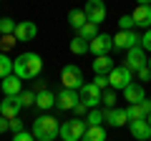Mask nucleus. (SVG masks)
I'll return each mask as SVG.
<instances>
[{"instance_id":"5","label":"nucleus","mask_w":151,"mask_h":141,"mask_svg":"<svg viewBox=\"0 0 151 141\" xmlns=\"http://www.w3.org/2000/svg\"><path fill=\"white\" fill-rule=\"evenodd\" d=\"M60 83H63V88H70V91H78V88L83 86V73L78 65L68 63L63 70H60Z\"/></svg>"},{"instance_id":"20","label":"nucleus","mask_w":151,"mask_h":141,"mask_svg":"<svg viewBox=\"0 0 151 141\" xmlns=\"http://www.w3.org/2000/svg\"><path fill=\"white\" fill-rule=\"evenodd\" d=\"M55 101H58V98H55V93H50L48 88H45V91H40V93H38L35 106H38L40 111H48V109H53V106H55Z\"/></svg>"},{"instance_id":"22","label":"nucleus","mask_w":151,"mask_h":141,"mask_svg":"<svg viewBox=\"0 0 151 141\" xmlns=\"http://www.w3.org/2000/svg\"><path fill=\"white\" fill-rule=\"evenodd\" d=\"M88 23V18H86V13L81 10V8H73V10L68 13V25L70 28H76V30H81L83 25Z\"/></svg>"},{"instance_id":"41","label":"nucleus","mask_w":151,"mask_h":141,"mask_svg":"<svg viewBox=\"0 0 151 141\" xmlns=\"http://www.w3.org/2000/svg\"><path fill=\"white\" fill-rule=\"evenodd\" d=\"M139 5H151V0H136Z\"/></svg>"},{"instance_id":"33","label":"nucleus","mask_w":151,"mask_h":141,"mask_svg":"<svg viewBox=\"0 0 151 141\" xmlns=\"http://www.w3.org/2000/svg\"><path fill=\"white\" fill-rule=\"evenodd\" d=\"M13 141H35L33 131H20V134H13Z\"/></svg>"},{"instance_id":"40","label":"nucleus","mask_w":151,"mask_h":141,"mask_svg":"<svg viewBox=\"0 0 151 141\" xmlns=\"http://www.w3.org/2000/svg\"><path fill=\"white\" fill-rule=\"evenodd\" d=\"M141 106H144L146 114H151V98H144V101H141Z\"/></svg>"},{"instance_id":"3","label":"nucleus","mask_w":151,"mask_h":141,"mask_svg":"<svg viewBox=\"0 0 151 141\" xmlns=\"http://www.w3.org/2000/svg\"><path fill=\"white\" fill-rule=\"evenodd\" d=\"M86 129H88V124L83 119H70V121H63V124H60L58 136L63 141H81L83 134H86Z\"/></svg>"},{"instance_id":"28","label":"nucleus","mask_w":151,"mask_h":141,"mask_svg":"<svg viewBox=\"0 0 151 141\" xmlns=\"http://www.w3.org/2000/svg\"><path fill=\"white\" fill-rule=\"evenodd\" d=\"M15 25L18 23L13 18H0V35H13L15 33Z\"/></svg>"},{"instance_id":"11","label":"nucleus","mask_w":151,"mask_h":141,"mask_svg":"<svg viewBox=\"0 0 151 141\" xmlns=\"http://www.w3.org/2000/svg\"><path fill=\"white\" fill-rule=\"evenodd\" d=\"M20 109H23L20 96H5L0 101V116H5V119H18Z\"/></svg>"},{"instance_id":"36","label":"nucleus","mask_w":151,"mask_h":141,"mask_svg":"<svg viewBox=\"0 0 151 141\" xmlns=\"http://www.w3.org/2000/svg\"><path fill=\"white\" fill-rule=\"evenodd\" d=\"M93 83H96L101 91H106V86H108V76H96V78H93Z\"/></svg>"},{"instance_id":"14","label":"nucleus","mask_w":151,"mask_h":141,"mask_svg":"<svg viewBox=\"0 0 151 141\" xmlns=\"http://www.w3.org/2000/svg\"><path fill=\"white\" fill-rule=\"evenodd\" d=\"M15 40H33L38 35V25L35 23H30V20H23V23H18L15 25Z\"/></svg>"},{"instance_id":"44","label":"nucleus","mask_w":151,"mask_h":141,"mask_svg":"<svg viewBox=\"0 0 151 141\" xmlns=\"http://www.w3.org/2000/svg\"><path fill=\"white\" fill-rule=\"evenodd\" d=\"M103 3H106V0H103Z\"/></svg>"},{"instance_id":"9","label":"nucleus","mask_w":151,"mask_h":141,"mask_svg":"<svg viewBox=\"0 0 151 141\" xmlns=\"http://www.w3.org/2000/svg\"><path fill=\"white\" fill-rule=\"evenodd\" d=\"M144 65H146V50L141 48V45H136V48L126 50V68H129V70L139 73Z\"/></svg>"},{"instance_id":"8","label":"nucleus","mask_w":151,"mask_h":141,"mask_svg":"<svg viewBox=\"0 0 151 141\" xmlns=\"http://www.w3.org/2000/svg\"><path fill=\"white\" fill-rule=\"evenodd\" d=\"M83 13H86V18L91 23H103L106 20V3L103 0H86V8H83Z\"/></svg>"},{"instance_id":"7","label":"nucleus","mask_w":151,"mask_h":141,"mask_svg":"<svg viewBox=\"0 0 151 141\" xmlns=\"http://www.w3.org/2000/svg\"><path fill=\"white\" fill-rule=\"evenodd\" d=\"M136 45H141V35H136L134 30H119L113 35V48L119 50H131Z\"/></svg>"},{"instance_id":"24","label":"nucleus","mask_w":151,"mask_h":141,"mask_svg":"<svg viewBox=\"0 0 151 141\" xmlns=\"http://www.w3.org/2000/svg\"><path fill=\"white\" fill-rule=\"evenodd\" d=\"M126 116H129V124L131 121H141V119H146V111H144V106H141V103H134V106H129V109H126Z\"/></svg>"},{"instance_id":"17","label":"nucleus","mask_w":151,"mask_h":141,"mask_svg":"<svg viewBox=\"0 0 151 141\" xmlns=\"http://www.w3.org/2000/svg\"><path fill=\"white\" fill-rule=\"evenodd\" d=\"M131 15H134V23H136V25H141L144 30H149V28H151V5H139Z\"/></svg>"},{"instance_id":"37","label":"nucleus","mask_w":151,"mask_h":141,"mask_svg":"<svg viewBox=\"0 0 151 141\" xmlns=\"http://www.w3.org/2000/svg\"><path fill=\"white\" fill-rule=\"evenodd\" d=\"M5 131H10V119L0 116V134H5Z\"/></svg>"},{"instance_id":"12","label":"nucleus","mask_w":151,"mask_h":141,"mask_svg":"<svg viewBox=\"0 0 151 141\" xmlns=\"http://www.w3.org/2000/svg\"><path fill=\"white\" fill-rule=\"evenodd\" d=\"M108 50H113V35H101L91 40V53L93 55H108Z\"/></svg>"},{"instance_id":"29","label":"nucleus","mask_w":151,"mask_h":141,"mask_svg":"<svg viewBox=\"0 0 151 141\" xmlns=\"http://www.w3.org/2000/svg\"><path fill=\"white\" fill-rule=\"evenodd\" d=\"M101 103H106V109H113V103H116V91L113 88H106L101 96Z\"/></svg>"},{"instance_id":"43","label":"nucleus","mask_w":151,"mask_h":141,"mask_svg":"<svg viewBox=\"0 0 151 141\" xmlns=\"http://www.w3.org/2000/svg\"><path fill=\"white\" fill-rule=\"evenodd\" d=\"M146 65H149V70H151V58H149V63H146Z\"/></svg>"},{"instance_id":"15","label":"nucleus","mask_w":151,"mask_h":141,"mask_svg":"<svg viewBox=\"0 0 151 141\" xmlns=\"http://www.w3.org/2000/svg\"><path fill=\"white\" fill-rule=\"evenodd\" d=\"M0 88H3V93H5V96H20V93H23V81L15 76V73H10L8 78H3Z\"/></svg>"},{"instance_id":"4","label":"nucleus","mask_w":151,"mask_h":141,"mask_svg":"<svg viewBox=\"0 0 151 141\" xmlns=\"http://www.w3.org/2000/svg\"><path fill=\"white\" fill-rule=\"evenodd\" d=\"M129 83H134V70H129L126 65H116V68L108 73V86L113 91H124Z\"/></svg>"},{"instance_id":"42","label":"nucleus","mask_w":151,"mask_h":141,"mask_svg":"<svg viewBox=\"0 0 151 141\" xmlns=\"http://www.w3.org/2000/svg\"><path fill=\"white\" fill-rule=\"evenodd\" d=\"M146 121H149V124H151V114H149V116H146Z\"/></svg>"},{"instance_id":"18","label":"nucleus","mask_w":151,"mask_h":141,"mask_svg":"<svg viewBox=\"0 0 151 141\" xmlns=\"http://www.w3.org/2000/svg\"><path fill=\"white\" fill-rule=\"evenodd\" d=\"M106 121H108V126H116V129L126 126V124H129L126 109H108V111H106Z\"/></svg>"},{"instance_id":"10","label":"nucleus","mask_w":151,"mask_h":141,"mask_svg":"<svg viewBox=\"0 0 151 141\" xmlns=\"http://www.w3.org/2000/svg\"><path fill=\"white\" fill-rule=\"evenodd\" d=\"M58 101H55V106H58L60 111H73L78 103H81V96H78V91H70V88H63V91L58 93Z\"/></svg>"},{"instance_id":"23","label":"nucleus","mask_w":151,"mask_h":141,"mask_svg":"<svg viewBox=\"0 0 151 141\" xmlns=\"http://www.w3.org/2000/svg\"><path fill=\"white\" fill-rule=\"evenodd\" d=\"M81 141H106V129L103 126H88Z\"/></svg>"},{"instance_id":"34","label":"nucleus","mask_w":151,"mask_h":141,"mask_svg":"<svg viewBox=\"0 0 151 141\" xmlns=\"http://www.w3.org/2000/svg\"><path fill=\"white\" fill-rule=\"evenodd\" d=\"M141 48L151 53V28H149V30H144V35H141Z\"/></svg>"},{"instance_id":"16","label":"nucleus","mask_w":151,"mask_h":141,"mask_svg":"<svg viewBox=\"0 0 151 141\" xmlns=\"http://www.w3.org/2000/svg\"><path fill=\"white\" fill-rule=\"evenodd\" d=\"M124 96H126V101H129V106H134V103H141L146 98V91H144L141 83H129V86L124 88Z\"/></svg>"},{"instance_id":"25","label":"nucleus","mask_w":151,"mask_h":141,"mask_svg":"<svg viewBox=\"0 0 151 141\" xmlns=\"http://www.w3.org/2000/svg\"><path fill=\"white\" fill-rule=\"evenodd\" d=\"M101 121H106V111H101V109L88 111V116H86V124L88 126H101Z\"/></svg>"},{"instance_id":"26","label":"nucleus","mask_w":151,"mask_h":141,"mask_svg":"<svg viewBox=\"0 0 151 141\" xmlns=\"http://www.w3.org/2000/svg\"><path fill=\"white\" fill-rule=\"evenodd\" d=\"M13 73V60L8 58V53H0V81L8 78Z\"/></svg>"},{"instance_id":"35","label":"nucleus","mask_w":151,"mask_h":141,"mask_svg":"<svg viewBox=\"0 0 151 141\" xmlns=\"http://www.w3.org/2000/svg\"><path fill=\"white\" fill-rule=\"evenodd\" d=\"M10 131H13V134H20V131H25L23 121H20V119H10Z\"/></svg>"},{"instance_id":"21","label":"nucleus","mask_w":151,"mask_h":141,"mask_svg":"<svg viewBox=\"0 0 151 141\" xmlns=\"http://www.w3.org/2000/svg\"><path fill=\"white\" fill-rule=\"evenodd\" d=\"M70 53L73 55H86V53H91V40H86V38H81V35H76L73 40H70Z\"/></svg>"},{"instance_id":"30","label":"nucleus","mask_w":151,"mask_h":141,"mask_svg":"<svg viewBox=\"0 0 151 141\" xmlns=\"http://www.w3.org/2000/svg\"><path fill=\"white\" fill-rule=\"evenodd\" d=\"M15 43H18L15 35H3V38H0V53H8V50H10Z\"/></svg>"},{"instance_id":"2","label":"nucleus","mask_w":151,"mask_h":141,"mask_svg":"<svg viewBox=\"0 0 151 141\" xmlns=\"http://www.w3.org/2000/svg\"><path fill=\"white\" fill-rule=\"evenodd\" d=\"M58 131H60L58 119H53V116H48V114L38 116V119L33 121V136H35V141H53L55 136H58Z\"/></svg>"},{"instance_id":"38","label":"nucleus","mask_w":151,"mask_h":141,"mask_svg":"<svg viewBox=\"0 0 151 141\" xmlns=\"http://www.w3.org/2000/svg\"><path fill=\"white\" fill-rule=\"evenodd\" d=\"M86 109H88L86 103H78V106H76V109H73V114H76V119H81V116L86 114Z\"/></svg>"},{"instance_id":"27","label":"nucleus","mask_w":151,"mask_h":141,"mask_svg":"<svg viewBox=\"0 0 151 141\" xmlns=\"http://www.w3.org/2000/svg\"><path fill=\"white\" fill-rule=\"evenodd\" d=\"M78 35H81V38H86V40H93V38L98 35V25H96V23H91V20H88L86 25H83L81 30H78Z\"/></svg>"},{"instance_id":"13","label":"nucleus","mask_w":151,"mask_h":141,"mask_svg":"<svg viewBox=\"0 0 151 141\" xmlns=\"http://www.w3.org/2000/svg\"><path fill=\"white\" fill-rule=\"evenodd\" d=\"M129 131H131V136H134L136 141H149V139H151V124H149L146 119L131 121V124H129Z\"/></svg>"},{"instance_id":"32","label":"nucleus","mask_w":151,"mask_h":141,"mask_svg":"<svg viewBox=\"0 0 151 141\" xmlns=\"http://www.w3.org/2000/svg\"><path fill=\"white\" fill-rule=\"evenodd\" d=\"M119 25H121V30H134V15H121L119 18Z\"/></svg>"},{"instance_id":"19","label":"nucleus","mask_w":151,"mask_h":141,"mask_svg":"<svg viewBox=\"0 0 151 141\" xmlns=\"http://www.w3.org/2000/svg\"><path fill=\"white\" fill-rule=\"evenodd\" d=\"M113 68H116V65H113L111 55H96V60H93V70H96V76H108Z\"/></svg>"},{"instance_id":"31","label":"nucleus","mask_w":151,"mask_h":141,"mask_svg":"<svg viewBox=\"0 0 151 141\" xmlns=\"http://www.w3.org/2000/svg\"><path fill=\"white\" fill-rule=\"evenodd\" d=\"M35 93H33V91H23L20 93V103H23V109H28V106H35Z\"/></svg>"},{"instance_id":"39","label":"nucleus","mask_w":151,"mask_h":141,"mask_svg":"<svg viewBox=\"0 0 151 141\" xmlns=\"http://www.w3.org/2000/svg\"><path fill=\"white\" fill-rule=\"evenodd\" d=\"M139 78H141V81H149V78H151V70H149V65H144V68L139 70Z\"/></svg>"},{"instance_id":"6","label":"nucleus","mask_w":151,"mask_h":141,"mask_svg":"<svg viewBox=\"0 0 151 141\" xmlns=\"http://www.w3.org/2000/svg\"><path fill=\"white\" fill-rule=\"evenodd\" d=\"M78 96H81V103H86L88 109H96L98 103H101L103 91L96 86V83H83V86L78 88Z\"/></svg>"},{"instance_id":"1","label":"nucleus","mask_w":151,"mask_h":141,"mask_svg":"<svg viewBox=\"0 0 151 141\" xmlns=\"http://www.w3.org/2000/svg\"><path fill=\"white\" fill-rule=\"evenodd\" d=\"M43 70V60L38 53H20L15 60H13V73H15L20 81L25 78H38Z\"/></svg>"}]
</instances>
